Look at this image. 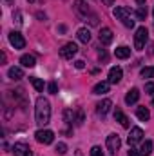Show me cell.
<instances>
[{"label": "cell", "mask_w": 154, "mask_h": 156, "mask_svg": "<svg viewBox=\"0 0 154 156\" xmlns=\"http://www.w3.org/2000/svg\"><path fill=\"white\" fill-rule=\"evenodd\" d=\"M147 40H149V31H147V27H145V26L138 27V29H136V35H134V47H136L138 51H142V49L145 47Z\"/></svg>", "instance_id": "3957f363"}, {"label": "cell", "mask_w": 154, "mask_h": 156, "mask_svg": "<svg viewBox=\"0 0 154 156\" xmlns=\"http://www.w3.org/2000/svg\"><path fill=\"white\" fill-rule=\"evenodd\" d=\"M91 156H103V151H102V147L94 145V147L91 149Z\"/></svg>", "instance_id": "83f0119b"}, {"label": "cell", "mask_w": 154, "mask_h": 156, "mask_svg": "<svg viewBox=\"0 0 154 156\" xmlns=\"http://www.w3.org/2000/svg\"><path fill=\"white\" fill-rule=\"evenodd\" d=\"M64 116H65V122H67V123H71V125H73V122H76V118H75V113H73L71 109H67V111L64 113Z\"/></svg>", "instance_id": "d4e9b609"}, {"label": "cell", "mask_w": 154, "mask_h": 156, "mask_svg": "<svg viewBox=\"0 0 154 156\" xmlns=\"http://www.w3.org/2000/svg\"><path fill=\"white\" fill-rule=\"evenodd\" d=\"M138 2V5H145V0H136Z\"/></svg>", "instance_id": "8d00e7d4"}, {"label": "cell", "mask_w": 154, "mask_h": 156, "mask_svg": "<svg viewBox=\"0 0 154 156\" xmlns=\"http://www.w3.org/2000/svg\"><path fill=\"white\" fill-rule=\"evenodd\" d=\"M114 120H116V122H120V125H123V127H129V118L125 116L121 111H118V109L114 111Z\"/></svg>", "instance_id": "44dd1931"}, {"label": "cell", "mask_w": 154, "mask_h": 156, "mask_svg": "<svg viewBox=\"0 0 154 156\" xmlns=\"http://www.w3.org/2000/svg\"><path fill=\"white\" fill-rule=\"evenodd\" d=\"M83 123V111H78L76 115V125H82Z\"/></svg>", "instance_id": "4dcf8cb0"}, {"label": "cell", "mask_w": 154, "mask_h": 156, "mask_svg": "<svg viewBox=\"0 0 154 156\" xmlns=\"http://www.w3.org/2000/svg\"><path fill=\"white\" fill-rule=\"evenodd\" d=\"M75 7H76L78 13L83 15V16H87V15L91 13V7H89L87 2H83V0H75Z\"/></svg>", "instance_id": "9a60e30c"}, {"label": "cell", "mask_w": 154, "mask_h": 156, "mask_svg": "<svg viewBox=\"0 0 154 156\" xmlns=\"http://www.w3.org/2000/svg\"><path fill=\"white\" fill-rule=\"evenodd\" d=\"M109 93V82H98L94 87H93V94H107Z\"/></svg>", "instance_id": "5bb4252c"}, {"label": "cell", "mask_w": 154, "mask_h": 156, "mask_svg": "<svg viewBox=\"0 0 154 156\" xmlns=\"http://www.w3.org/2000/svg\"><path fill=\"white\" fill-rule=\"evenodd\" d=\"M76 53H78V45L75 42H69V44H65V45L60 49V56L65 58V60H71Z\"/></svg>", "instance_id": "5b68a950"}, {"label": "cell", "mask_w": 154, "mask_h": 156, "mask_svg": "<svg viewBox=\"0 0 154 156\" xmlns=\"http://www.w3.org/2000/svg\"><path fill=\"white\" fill-rule=\"evenodd\" d=\"M111 107H113V102H111L109 98H105V100H102V102L96 104V113H98L100 116H105V115L111 111Z\"/></svg>", "instance_id": "30bf717a"}, {"label": "cell", "mask_w": 154, "mask_h": 156, "mask_svg": "<svg viewBox=\"0 0 154 156\" xmlns=\"http://www.w3.org/2000/svg\"><path fill=\"white\" fill-rule=\"evenodd\" d=\"M151 153H152V142H151V140H145V142L142 144L140 154H142V156H149Z\"/></svg>", "instance_id": "ffe728a7"}, {"label": "cell", "mask_w": 154, "mask_h": 156, "mask_svg": "<svg viewBox=\"0 0 154 156\" xmlns=\"http://www.w3.org/2000/svg\"><path fill=\"white\" fill-rule=\"evenodd\" d=\"M102 2H103L105 5H113V4H114V0H102Z\"/></svg>", "instance_id": "d590c367"}, {"label": "cell", "mask_w": 154, "mask_h": 156, "mask_svg": "<svg viewBox=\"0 0 154 156\" xmlns=\"http://www.w3.org/2000/svg\"><path fill=\"white\" fill-rule=\"evenodd\" d=\"M145 93H147V94H154V82L145 83Z\"/></svg>", "instance_id": "f546056e"}, {"label": "cell", "mask_w": 154, "mask_h": 156, "mask_svg": "<svg viewBox=\"0 0 154 156\" xmlns=\"http://www.w3.org/2000/svg\"><path fill=\"white\" fill-rule=\"evenodd\" d=\"M47 91H49L51 94H56V93H58V85H56V82H49V85H47Z\"/></svg>", "instance_id": "4316f807"}, {"label": "cell", "mask_w": 154, "mask_h": 156, "mask_svg": "<svg viewBox=\"0 0 154 156\" xmlns=\"http://www.w3.org/2000/svg\"><path fill=\"white\" fill-rule=\"evenodd\" d=\"M78 156H80V154H78Z\"/></svg>", "instance_id": "60d3db41"}, {"label": "cell", "mask_w": 154, "mask_h": 156, "mask_svg": "<svg viewBox=\"0 0 154 156\" xmlns=\"http://www.w3.org/2000/svg\"><path fill=\"white\" fill-rule=\"evenodd\" d=\"M13 153H15V156H33L31 147L26 145V144H15L13 145Z\"/></svg>", "instance_id": "9c48e42d"}, {"label": "cell", "mask_w": 154, "mask_h": 156, "mask_svg": "<svg viewBox=\"0 0 154 156\" xmlns=\"http://www.w3.org/2000/svg\"><path fill=\"white\" fill-rule=\"evenodd\" d=\"M120 147H121L120 136H118V134H109V136H107V149H109V153H111V154H116V153L120 151Z\"/></svg>", "instance_id": "8992f818"}, {"label": "cell", "mask_w": 154, "mask_h": 156, "mask_svg": "<svg viewBox=\"0 0 154 156\" xmlns=\"http://www.w3.org/2000/svg\"><path fill=\"white\" fill-rule=\"evenodd\" d=\"M114 55H116V58L125 60V58H129V56H131V47H127V45H120V47H116Z\"/></svg>", "instance_id": "2e32d148"}, {"label": "cell", "mask_w": 154, "mask_h": 156, "mask_svg": "<svg viewBox=\"0 0 154 156\" xmlns=\"http://www.w3.org/2000/svg\"><path fill=\"white\" fill-rule=\"evenodd\" d=\"M142 138H143V131H142V127H132V129H131V133H129L127 142H129V145L132 147L134 144L142 142Z\"/></svg>", "instance_id": "ba28073f"}, {"label": "cell", "mask_w": 154, "mask_h": 156, "mask_svg": "<svg viewBox=\"0 0 154 156\" xmlns=\"http://www.w3.org/2000/svg\"><path fill=\"white\" fill-rule=\"evenodd\" d=\"M83 66H85L83 60H76V62H75V67H76V69H83Z\"/></svg>", "instance_id": "d6a6232c"}, {"label": "cell", "mask_w": 154, "mask_h": 156, "mask_svg": "<svg viewBox=\"0 0 154 156\" xmlns=\"http://www.w3.org/2000/svg\"><path fill=\"white\" fill-rule=\"evenodd\" d=\"M98 37H100V42H102L103 45H107V44H111V42H113V31H111L109 27H102Z\"/></svg>", "instance_id": "4fadbf2b"}, {"label": "cell", "mask_w": 154, "mask_h": 156, "mask_svg": "<svg viewBox=\"0 0 154 156\" xmlns=\"http://www.w3.org/2000/svg\"><path fill=\"white\" fill-rule=\"evenodd\" d=\"M9 44H11L15 49H24V47H26V40H24V37H22L18 31H11V33H9Z\"/></svg>", "instance_id": "52a82bcc"}, {"label": "cell", "mask_w": 154, "mask_h": 156, "mask_svg": "<svg viewBox=\"0 0 154 156\" xmlns=\"http://www.w3.org/2000/svg\"><path fill=\"white\" fill-rule=\"evenodd\" d=\"M113 15H114V18L121 20V24H123L125 27H134V18H132L131 11H129L127 7H121V5H120V7H114Z\"/></svg>", "instance_id": "7a4b0ae2"}, {"label": "cell", "mask_w": 154, "mask_h": 156, "mask_svg": "<svg viewBox=\"0 0 154 156\" xmlns=\"http://www.w3.org/2000/svg\"><path fill=\"white\" fill-rule=\"evenodd\" d=\"M35 120H37V123H38L40 127L47 125V123H49V120H51V104H49V100H47V98H44V96H40L38 100H37V107H35Z\"/></svg>", "instance_id": "6da1fadb"}, {"label": "cell", "mask_w": 154, "mask_h": 156, "mask_svg": "<svg viewBox=\"0 0 154 156\" xmlns=\"http://www.w3.org/2000/svg\"><path fill=\"white\" fill-rule=\"evenodd\" d=\"M127 156H142V154H140V151H136L134 147H131V149H129V154H127Z\"/></svg>", "instance_id": "1f68e13d"}, {"label": "cell", "mask_w": 154, "mask_h": 156, "mask_svg": "<svg viewBox=\"0 0 154 156\" xmlns=\"http://www.w3.org/2000/svg\"><path fill=\"white\" fill-rule=\"evenodd\" d=\"M13 18H16V24H22V15H20L18 11H16V13L13 15Z\"/></svg>", "instance_id": "836d02e7"}, {"label": "cell", "mask_w": 154, "mask_h": 156, "mask_svg": "<svg viewBox=\"0 0 154 156\" xmlns=\"http://www.w3.org/2000/svg\"><path fill=\"white\" fill-rule=\"evenodd\" d=\"M121 78H123V71H121V67H111L109 69V83H120L121 82Z\"/></svg>", "instance_id": "8fae6325"}, {"label": "cell", "mask_w": 154, "mask_h": 156, "mask_svg": "<svg viewBox=\"0 0 154 156\" xmlns=\"http://www.w3.org/2000/svg\"><path fill=\"white\" fill-rule=\"evenodd\" d=\"M35 138H37V142H38V144L49 145V144H53V140H54V133H53V131H49V129H40V131H37Z\"/></svg>", "instance_id": "277c9868"}, {"label": "cell", "mask_w": 154, "mask_h": 156, "mask_svg": "<svg viewBox=\"0 0 154 156\" xmlns=\"http://www.w3.org/2000/svg\"><path fill=\"white\" fill-rule=\"evenodd\" d=\"M140 100V91L136 89V87H132L127 94H125V104L127 105H132V104H136Z\"/></svg>", "instance_id": "7c38bea8"}, {"label": "cell", "mask_w": 154, "mask_h": 156, "mask_svg": "<svg viewBox=\"0 0 154 156\" xmlns=\"http://www.w3.org/2000/svg\"><path fill=\"white\" fill-rule=\"evenodd\" d=\"M152 15H154V9H152Z\"/></svg>", "instance_id": "ab89813d"}, {"label": "cell", "mask_w": 154, "mask_h": 156, "mask_svg": "<svg viewBox=\"0 0 154 156\" xmlns=\"http://www.w3.org/2000/svg\"><path fill=\"white\" fill-rule=\"evenodd\" d=\"M78 40L80 42H83V44H89L91 42V31L87 29V27H82V29H78Z\"/></svg>", "instance_id": "ac0fdd59"}, {"label": "cell", "mask_w": 154, "mask_h": 156, "mask_svg": "<svg viewBox=\"0 0 154 156\" xmlns=\"http://www.w3.org/2000/svg\"><path fill=\"white\" fill-rule=\"evenodd\" d=\"M98 56H100V60H102V62H105V60H107V55H105V51H100V55H98Z\"/></svg>", "instance_id": "e575fe53"}, {"label": "cell", "mask_w": 154, "mask_h": 156, "mask_svg": "<svg viewBox=\"0 0 154 156\" xmlns=\"http://www.w3.org/2000/svg\"><path fill=\"white\" fill-rule=\"evenodd\" d=\"M29 82H31V83H33V87H35V89H37V91H44V82H42V80H40V78H37V76H31L29 78Z\"/></svg>", "instance_id": "603a6c76"}, {"label": "cell", "mask_w": 154, "mask_h": 156, "mask_svg": "<svg viewBox=\"0 0 154 156\" xmlns=\"http://www.w3.org/2000/svg\"><path fill=\"white\" fill-rule=\"evenodd\" d=\"M142 76L143 78H154V67H143V69H142Z\"/></svg>", "instance_id": "484cf974"}, {"label": "cell", "mask_w": 154, "mask_h": 156, "mask_svg": "<svg viewBox=\"0 0 154 156\" xmlns=\"http://www.w3.org/2000/svg\"><path fill=\"white\" fill-rule=\"evenodd\" d=\"M56 153H58V154H65V153H67V145H65V144H58V145H56Z\"/></svg>", "instance_id": "f1b7e54d"}, {"label": "cell", "mask_w": 154, "mask_h": 156, "mask_svg": "<svg viewBox=\"0 0 154 156\" xmlns=\"http://www.w3.org/2000/svg\"><path fill=\"white\" fill-rule=\"evenodd\" d=\"M152 105H154V98H152Z\"/></svg>", "instance_id": "f35d334b"}, {"label": "cell", "mask_w": 154, "mask_h": 156, "mask_svg": "<svg viewBox=\"0 0 154 156\" xmlns=\"http://www.w3.org/2000/svg\"><path fill=\"white\" fill-rule=\"evenodd\" d=\"M145 16H147V7H145V5H140V7L136 9V18H138V20H145Z\"/></svg>", "instance_id": "cb8c5ba5"}, {"label": "cell", "mask_w": 154, "mask_h": 156, "mask_svg": "<svg viewBox=\"0 0 154 156\" xmlns=\"http://www.w3.org/2000/svg\"><path fill=\"white\" fill-rule=\"evenodd\" d=\"M4 2H5L7 5H11V4H13V0H4Z\"/></svg>", "instance_id": "74e56055"}, {"label": "cell", "mask_w": 154, "mask_h": 156, "mask_svg": "<svg viewBox=\"0 0 154 156\" xmlns=\"http://www.w3.org/2000/svg\"><path fill=\"white\" fill-rule=\"evenodd\" d=\"M20 64H22L24 67H35V66H37V60H35L33 55H22Z\"/></svg>", "instance_id": "e0dca14e"}, {"label": "cell", "mask_w": 154, "mask_h": 156, "mask_svg": "<svg viewBox=\"0 0 154 156\" xmlns=\"http://www.w3.org/2000/svg\"><path fill=\"white\" fill-rule=\"evenodd\" d=\"M136 116L140 118L142 122H147V120L151 118V113H149L147 107H138V109H136Z\"/></svg>", "instance_id": "7402d4cb"}, {"label": "cell", "mask_w": 154, "mask_h": 156, "mask_svg": "<svg viewBox=\"0 0 154 156\" xmlns=\"http://www.w3.org/2000/svg\"><path fill=\"white\" fill-rule=\"evenodd\" d=\"M7 75H9L11 80H20V78H24V71H22L20 67H9Z\"/></svg>", "instance_id": "d6986e66"}]
</instances>
